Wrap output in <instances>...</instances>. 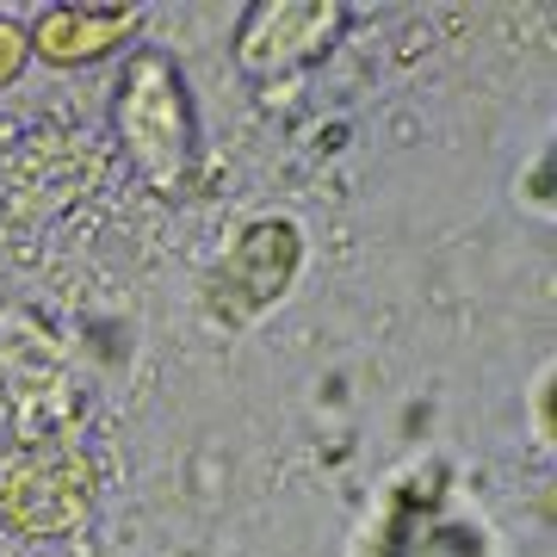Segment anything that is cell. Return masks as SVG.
I'll use <instances>...</instances> for the list:
<instances>
[{"mask_svg":"<svg viewBox=\"0 0 557 557\" xmlns=\"http://www.w3.org/2000/svg\"><path fill=\"white\" fill-rule=\"evenodd\" d=\"M0 384H7V403H13L20 446L75 440V421H81L75 372H69L62 347L32 317H0Z\"/></svg>","mask_w":557,"mask_h":557,"instance_id":"4","label":"cell"},{"mask_svg":"<svg viewBox=\"0 0 557 557\" xmlns=\"http://www.w3.org/2000/svg\"><path fill=\"white\" fill-rule=\"evenodd\" d=\"M304 255H310V242H304L298 218H248L205 273V317L218 329H255L273 304L292 298Z\"/></svg>","mask_w":557,"mask_h":557,"instance_id":"3","label":"cell"},{"mask_svg":"<svg viewBox=\"0 0 557 557\" xmlns=\"http://www.w3.org/2000/svg\"><path fill=\"white\" fill-rule=\"evenodd\" d=\"M347 32L341 0H248L230 38V57L248 81H278L322 62Z\"/></svg>","mask_w":557,"mask_h":557,"instance_id":"5","label":"cell"},{"mask_svg":"<svg viewBox=\"0 0 557 557\" xmlns=\"http://www.w3.org/2000/svg\"><path fill=\"white\" fill-rule=\"evenodd\" d=\"M527 409H533L539 453H552V366H539V372H533V397H527Z\"/></svg>","mask_w":557,"mask_h":557,"instance_id":"9","label":"cell"},{"mask_svg":"<svg viewBox=\"0 0 557 557\" xmlns=\"http://www.w3.org/2000/svg\"><path fill=\"white\" fill-rule=\"evenodd\" d=\"M0 557H7V552H0Z\"/></svg>","mask_w":557,"mask_h":557,"instance_id":"10","label":"cell"},{"mask_svg":"<svg viewBox=\"0 0 557 557\" xmlns=\"http://www.w3.org/2000/svg\"><path fill=\"white\" fill-rule=\"evenodd\" d=\"M32 69V44H25V20L13 13H0V94L13 87V81Z\"/></svg>","mask_w":557,"mask_h":557,"instance_id":"8","label":"cell"},{"mask_svg":"<svg viewBox=\"0 0 557 557\" xmlns=\"http://www.w3.org/2000/svg\"><path fill=\"white\" fill-rule=\"evenodd\" d=\"M372 557H490L478 520L434 508V502H403L372 539Z\"/></svg>","mask_w":557,"mask_h":557,"instance_id":"7","label":"cell"},{"mask_svg":"<svg viewBox=\"0 0 557 557\" xmlns=\"http://www.w3.org/2000/svg\"><path fill=\"white\" fill-rule=\"evenodd\" d=\"M143 7H100V0H50L32 13L25 44L32 62L44 69H87V62H112L131 50V38L143 32Z\"/></svg>","mask_w":557,"mask_h":557,"instance_id":"6","label":"cell"},{"mask_svg":"<svg viewBox=\"0 0 557 557\" xmlns=\"http://www.w3.org/2000/svg\"><path fill=\"white\" fill-rule=\"evenodd\" d=\"M112 137H119L131 174L156 193H180L199 161V106L186 87L174 50L161 44H131L112 81Z\"/></svg>","mask_w":557,"mask_h":557,"instance_id":"1","label":"cell"},{"mask_svg":"<svg viewBox=\"0 0 557 557\" xmlns=\"http://www.w3.org/2000/svg\"><path fill=\"white\" fill-rule=\"evenodd\" d=\"M100 508V471L75 440H32L0 458V533L25 545L75 539Z\"/></svg>","mask_w":557,"mask_h":557,"instance_id":"2","label":"cell"}]
</instances>
